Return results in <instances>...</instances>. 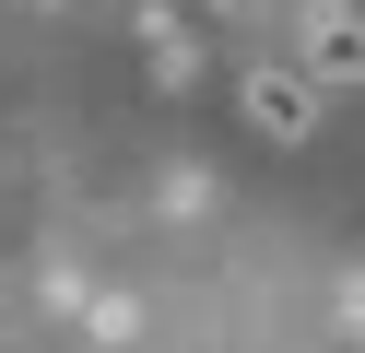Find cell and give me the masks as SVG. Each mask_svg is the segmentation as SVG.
Wrapping results in <instances>:
<instances>
[{
  "mask_svg": "<svg viewBox=\"0 0 365 353\" xmlns=\"http://www.w3.org/2000/svg\"><path fill=\"white\" fill-rule=\"evenodd\" d=\"M283 59L307 71L318 94H365V0H294Z\"/></svg>",
  "mask_w": 365,
  "mask_h": 353,
  "instance_id": "obj_1",
  "label": "cell"
},
{
  "mask_svg": "<svg viewBox=\"0 0 365 353\" xmlns=\"http://www.w3.org/2000/svg\"><path fill=\"white\" fill-rule=\"evenodd\" d=\"M236 106H247L259 141H318V106H330V94H318L294 59H247V71H236Z\"/></svg>",
  "mask_w": 365,
  "mask_h": 353,
  "instance_id": "obj_2",
  "label": "cell"
},
{
  "mask_svg": "<svg viewBox=\"0 0 365 353\" xmlns=\"http://www.w3.org/2000/svg\"><path fill=\"white\" fill-rule=\"evenodd\" d=\"M142 59H153V83H200V59H212V24H200L189 0H153V12H142Z\"/></svg>",
  "mask_w": 365,
  "mask_h": 353,
  "instance_id": "obj_3",
  "label": "cell"
},
{
  "mask_svg": "<svg viewBox=\"0 0 365 353\" xmlns=\"http://www.w3.org/2000/svg\"><path fill=\"white\" fill-rule=\"evenodd\" d=\"M153 212H177V224H189V212H212V165H165V188H153Z\"/></svg>",
  "mask_w": 365,
  "mask_h": 353,
  "instance_id": "obj_4",
  "label": "cell"
},
{
  "mask_svg": "<svg viewBox=\"0 0 365 353\" xmlns=\"http://www.w3.org/2000/svg\"><path fill=\"white\" fill-rule=\"evenodd\" d=\"M189 12H200V24H236V12H247V0H189Z\"/></svg>",
  "mask_w": 365,
  "mask_h": 353,
  "instance_id": "obj_5",
  "label": "cell"
}]
</instances>
